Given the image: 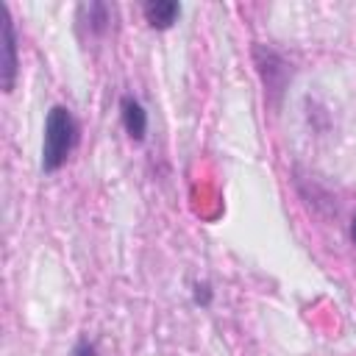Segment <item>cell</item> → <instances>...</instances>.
<instances>
[{
  "label": "cell",
  "mask_w": 356,
  "mask_h": 356,
  "mask_svg": "<svg viewBox=\"0 0 356 356\" xmlns=\"http://www.w3.org/2000/svg\"><path fill=\"white\" fill-rule=\"evenodd\" d=\"M78 145V122L64 106H53L44 120V142H42V170L56 172Z\"/></svg>",
  "instance_id": "cell-1"
},
{
  "label": "cell",
  "mask_w": 356,
  "mask_h": 356,
  "mask_svg": "<svg viewBox=\"0 0 356 356\" xmlns=\"http://www.w3.org/2000/svg\"><path fill=\"white\" fill-rule=\"evenodd\" d=\"M0 11H3V89L11 92L17 78V33H14L8 8L0 6Z\"/></svg>",
  "instance_id": "cell-2"
},
{
  "label": "cell",
  "mask_w": 356,
  "mask_h": 356,
  "mask_svg": "<svg viewBox=\"0 0 356 356\" xmlns=\"http://www.w3.org/2000/svg\"><path fill=\"white\" fill-rule=\"evenodd\" d=\"M120 108H122V125H125L128 136L136 139V142H142L145 139V131H147V114H145V108L134 97H122Z\"/></svg>",
  "instance_id": "cell-3"
},
{
  "label": "cell",
  "mask_w": 356,
  "mask_h": 356,
  "mask_svg": "<svg viewBox=\"0 0 356 356\" xmlns=\"http://www.w3.org/2000/svg\"><path fill=\"white\" fill-rule=\"evenodd\" d=\"M142 11H145V19H147L150 28L164 31L175 22V17L181 14V6L175 0H156V3H145Z\"/></svg>",
  "instance_id": "cell-4"
},
{
  "label": "cell",
  "mask_w": 356,
  "mask_h": 356,
  "mask_svg": "<svg viewBox=\"0 0 356 356\" xmlns=\"http://www.w3.org/2000/svg\"><path fill=\"white\" fill-rule=\"evenodd\" d=\"M72 356H97V350H95L92 342H81V345L72 350Z\"/></svg>",
  "instance_id": "cell-5"
},
{
  "label": "cell",
  "mask_w": 356,
  "mask_h": 356,
  "mask_svg": "<svg viewBox=\"0 0 356 356\" xmlns=\"http://www.w3.org/2000/svg\"><path fill=\"white\" fill-rule=\"evenodd\" d=\"M350 239H353V245H356V220L350 222Z\"/></svg>",
  "instance_id": "cell-6"
}]
</instances>
